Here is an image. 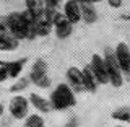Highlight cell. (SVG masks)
<instances>
[{
	"label": "cell",
	"mask_w": 130,
	"mask_h": 127,
	"mask_svg": "<svg viewBox=\"0 0 130 127\" xmlns=\"http://www.w3.org/2000/svg\"><path fill=\"white\" fill-rule=\"evenodd\" d=\"M7 21H8L10 33L16 39L32 41L38 36V33H36V16L29 10L11 11V13L7 15Z\"/></svg>",
	"instance_id": "1"
},
{
	"label": "cell",
	"mask_w": 130,
	"mask_h": 127,
	"mask_svg": "<svg viewBox=\"0 0 130 127\" xmlns=\"http://www.w3.org/2000/svg\"><path fill=\"white\" fill-rule=\"evenodd\" d=\"M51 104H52V109H55V111H65V109L73 108L76 104V98L70 85L67 83L57 85L51 91Z\"/></svg>",
	"instance_id": "2"
},
{
	"label": "cell",
	"mask_w": 130,
	"mask_h": 127,
	"mask_svg": "<svg viewBox=\"0 0 130 127\" xmlns=\"http://www.w3.org/2000/svg\"><path fill=\"white\" fill-rule=\"evenodd\" d=\"M104 60L106 65H107V73H109V83L112 85L114 88H120L122 83H124V72H122L119 62H117V57L114 49L106 47L104 51Z\"/></svg>",
	"instance_id": "3"
},
{
	"label": "cell",
	"mask_w": 130,
	"mask_h": 127,
	"mask_svg": "<svg viewBox=\"0 0 130 127\" xmlns=\"http://www.w3.org/2000/svg\"><path fill=\"white\" fill-rule=\"evenodd\" d=\"M29 80L38 88H49L51 87V78L47 73V62L44 59H36L29 72Z\"/></svg>",
	"instance_id": "4"
},
{
	"label": "cell",
	"mask_w": 130,
	"mask_h": 127,
	"mask_svg": "<svg viewBox=\"0 0 130 127\" xmlns=\"http://www.w3.org/2000/svg\"><path fill=\"white\" fill-rule=\"evenodd\" d=\"M29 100H26L24 96L21 95H16L10 100L8 103V112L10 116L16 121H21V119H26L28 117V112H29Z\"/></svg>",
	"instance_id": "5"
},
{
	"label": "cell",
	"mask_w": 130,
	"mask_h": 127,
	"mask_svg": "<svg viewBox=\"0 0 130 127\" xmlns=\"http://www.w3.org/2000/svg\"><path fill=\"white\" fill-rule=\"evenodd\" d=\"M89 67H91L94 77L98 78V81H99V85L109 83V73H107V65H106L104 57H101L99 54H93L91 55V62H89Z\"/></svg>",
	"instance_id": "6"
},
{
	"label": "cell",
	"mask_w": 130,
	"mask_h": 127,
	"mask_svg": "<svg viewBox=\"0 0 130 127\" xmlns=\"http://www.w3.org/2000/svg\"><path fill=\"white\" fill-rule=\"evenodd\" d=\"M54 31H55V36L59 39H67V38H70L72 33H73V23L68 21L63 13H59V16L54 21Z\"/></svg>",
	"instance_id": "7"
},
{
	"label": "cell",
	"mask_w": 130,
	"mask_h": 127,
	"mask_svg": "<svg viewBox=\"0 0 130 127\" xmlns=\"http://www.w3.org/2000/svg\"><path fill=\"white\" fill-rule=\"evenodd\" d=\"M114 52H116L117 62H119L122 72L125 75H130V47L125 43H119L114 49Z\"/></svg>",
	"instance_id": "8"
},
{
	"label": "cell",
	"mask_w": 130,
	"mask_h": 127,
	"mask_svg": "<svg viewBox=\"0 0 130 127\" xmlns=\"http://www.w3.org/2000/svg\"><path fill=\"white\" fill-rule=\"evenodd\" d=\"M67 80L68 85L75 93H80L85 90V78H83V70L78 67H70L67 70Z\"/></svg>",
	"instance_id": "9"
},
{
	"label": "cell",
	"mask_w": 130,
	"mask_h": 127,
	"mask_svg": "<svg viewBox=\"0 0 130 127\" xmlns=\"http://www.w3.org/2000/svg\"><path fill=\"white\" fill-rule=\"evenodd\" d=\"M63 15L67 16L68 21H72L73 24H76L81 18V3H78L76 0H68L63 5Z\"/></svg>",
	"instance_id": "10"
},
{
	"label": "cell",
	"mask_w": 130,
	"mask_h": 127,
	"mask_svg": "<svg viewBox=\"0 0 130 127\" xmlns=\"http://www.w3.org/2000/svg\"><path fill=\"white\" fill-rule=\"evenodd\" d=\"M29 103L32 104V108L39 112H51V109H52L51 100H46L44 96L38 95V93H31L29 95Z\"/></svg>",
	"instance_id": "11"
},
{
	"label": "cell",
	"mask_w": 130,
	"mask_h": 127,
	"mask_svg": "<svg viewBox=\"0 0 130 127\" xmlns=\"http://www.w3.org/2000/svg\"><path fill=\"white\" fill-rule=\"evenodd\" d=\"M52 26H54V23L47 18L46 10H44V13L36 18V33H38V36H49L52 31Z\"/></svg>",
	"instance_id": "12"
},
{
	"label": "cell",
	"mask_w": 130,
	"mask_h": 127,
	"mask_svg": "<svg viewBox=\"0 0 130 127\" xmlns=\"http://www.w3.org/2000/svg\"><path fill=\"white\" fill-rule=\"evenodd\" d=\"M83 78H85V90H86V91L94 93L96 90H98L99 81H98V78L94 77V73H93V70H91L89 65H86V67L83 68Z\"/></svg>",
	"instance_id": "13"
},
{
	"label": "cell",
	"mask_w": 130,
	"mask_h": 127,
	"mask_svg": "<svg viewBox=\"0 0 130 127\" xmlns=\"http://www.w3.org/2000/svg\"><path fill=\"white\" fill-rule=\"evenodd\" d=\"M20 44L13 34H0V51H15Z\"/></svg>",
	"instance_id": "14"
},
{
	"label": "cell",
	"mask_w": 130,
	"mask_h": 127,
	"mask_svg": "<svg viewBox=\"0 0 130 127\" xmlns=\"http://www.w3.org/2000/svg\"><path fill=\"white\" fill-rule=\"evenodd\" d=\"M81 18L85 20V23L91 24L98 20V13L94 10V7L91 3H81Z\"/></svg>",
	"instance_id": "15"
},
{
	"label": "cell",
	"mask_w": 130,
	"mask_h": 127,
	"mask_svg": "<svg viewBox=\"0 0 130 127\" xmlns=\"http://www.w3.org/2000/svg\"><path fill=\"white\" fill-rule=\"evenodd\" d=\"M24 64H26V59H18V60L8 62V75H10V78H18L21 75Z\"/></svg>",
	"instance_id": "16"
},
{
	"label": "cell",
	"mask_w": 130,
	"mask_h": 127,
	"mask_svg": "<svg viewBox=\"0 0 130 127\" xmlns=\"http://www.w3.org/2000/svg\"><path fill=\"white\" fill-rule=\"evenodd\" d=\"M26 10H29L31 13L38 18L39 15L44 13L46 3H44V0H26Z\"/></svg>",
	"instance_id": "17"
},
{
	"label": "cell",
	"mask_w": 130,
	"mask_h": 127,
	"mask_svg": "<svg viewBox=\"0 0 130 127\" xmlns=\"http://www.w3.org/2000/svg\"><path fill=\"white\" fill-rule=\"evenodd\" d=\"M112 119L125 122V124H130V108H120V109H117V111H114Z\"/></svg>",
	"instance_id": "18"
},
{
	"label": "cell",
	"mask_w": 130,
	"mask_h": 127,
	"mask_svg": "<svg viewBox=\"0 0 130 127\" xmlns=\"http://www.w3.org/2000/svg\"><path fill=\"white\" fill-rule=\"evenodd\" d=\"M44 124V117H41V114H31V116L26 117L23 127H42Z\"/></svg>",
	"instance_id": "19"
},
{
	"label": "cell",
	"mask_w": 130,
	"mask_h": 127,
	"mask_svg": "<svg viewBox=\"0 0 130 127\" xmlns=\"http://www.w3.org/2000/svg\"><path fill=\"white\" fill-rule=\"evenodd\" d=\"M31 83V80H29V77H24V78H16V81L13 85L10 87V91L11 93H16V91H23V90H26L28 88V85Z\"/></svg>",
	"instance_id": "20"
},
{
	"label": "cell",
	"mask_w": 130,
	"mask_h": 127,
	"mask_svg": "<svg viewBox=\"0 0 130 127\" xmlns=\"http://www.w3.org/2000/svg\"><path fill=\"white\" fill-rule=\"evenodd\" d=\"M7 78H10V75H8V62L0 60V83H3Z\"/></svg>",
	"instance_id": "21"
},
{
	"label": "cell",
	"mask_w": 130,
	"mask_h": 127,
	"mask_svg": "<svg viewBox=\"0 0 130 127\" xmlns=\"http://www.w3.org/2000/svg\"><path fill=\"white\" fill-rule=\"evenodd\" d=\"M0 34H11L10 28H8L7 16H0Z\"/></svg>",
	"instance_id": "22"
},
{
	"label": "cell",
	"mask_w": 130,
	"mask_h": 127,
	"mask_svg": "<svg viewBox=\"0 0 130 127\" xmlns=\"http://www.w3.org/2000/svg\"><path fill=\"white\" fill-rule=\"evenodd\" d=\"M44 3H46V8H59L60 3H62V0H44Z\"/></svg>",
	"instance_id": "23"
},
{
	"label": "cell",
	"mask_w": 130,
	"mask_h": 127,
	"mask_svg": "<svg viewBox=\"0 0 130 127\" xmlns=\"http://www.w3.org/2000/svg\"><path fill=\"white\" fill-rule=\"evenodd\" d=\"M107 3L112 8H120L122 7V0H107Z\"/></svg>",
	"instance_id": "24"
},
{
	"label": "cell",
	"mask_w": 130,
	"mask_h": 127,
	"mask_svg": "<svg viewBox=\"0 0 130 127\" xmlns=\"http://www.w3.org/2000/svg\"><path fill=\"white\" fill-rule=\"evenodd\" d=\"M78 125V121H76V117H70V121L65 124V127H76Z\"/></svg>",
	"instance_id": "25"
},
{
	"label": "cell",
	"mask_w": 130,
	"mask_h": 127,
	"mask_svg": "<svg viewBox=\"0 0 130 127\" xmlns=\"http://www.w3.org/2000/svg\"><path fill=\"white\" fill-rule=\"evenodd\" d=\"M3 111H5V108H3V104H2V103H0V117H2V116H3Z\"/></svg>",
	"instance_id": "26"
},
{
	"label": "cell",
	"mask_w": 130,
	"mask_h": 127,
	"mask_svg": "<svg viewBox=\"0 0 130 127\" xmlns=\"http://www.w3.org/2000/svg\"><path fill=\"white\" fill-rule=\"evenodd\" d=\"M76 2H78V3H91L89 0H76Z\"/></svg>",
	"instance_id": "27"
},
{
	"label": "cell",
	"mask_w": 130,
	"mask_h": 127,
	"mask_svg": "<svg viewBox=\"0 0 130 127\" xmlns=\"http://www.w3.org/2000/svg\"><path fill=\"white\" fill-rule=\"evenodd\" d=\"M122 18H124V20H130V15H124Z\"/></svg>",
	"instance_id": "28"
},
{
	"label": "cell",
	"mask_w": 130,
	"mask_h": 127,
	"mask_svg": "<svg viewBox=\"0 0 130 127\" xmlns=\"http://www.w3.org/2000/svg\"><path fill=\"white\" fill-rule=\"evenodd\" d=\"M91 3H98V2H103V0H89Z\"/></svg>",
	"instance_id": "29"
},
{
	"label": "cell",
	"mask_w": 130,
	"mask_h": 127,
	"mask_svg": "<svg viewBox=\"0 0 130 127\" xmlns=\"http://www.w3.org/2000/svg\"><path fill=\"white\" fill-rule=\"evenodd\" d=\"M114 127H125V125H114Z\"/></svg>",
	"instance_id": "30"
},
{
	"label": "cell",
	"mask_w": 130,
	"mask_h": 127,
	"mask_svg": "<svg viewBox=\"0 0 130 127\" xmlns=\"http://www.w3.org/2000/svg\"><path fill=\"white\" fill-rule=\"evenodd\" d=\"M42 127H46V125H42Z\"/></svg>",
	"instance_id": "31"
},
{
	"label": "cell",
	"mask_w": 130,
	"mask_h": 127,
	"mask_svg": "<svg viewBox=\"0 0 130 127\" xmlns=\"http://www.w3.org/2000/svg\"><path fill=\"white\" fill-rule=\"evenodd\" d=\"M128 77H130V75H128Z\"/></svg>",
	"instance_id": "32"
}]
</instances>
